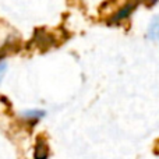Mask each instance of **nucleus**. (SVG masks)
I'll use <instances>...</instances> for the list:
<instances>
[{
    "label": "nucleus",
    "instance_id": "obj_5",
    "mask_svg": "<svg viewBox=\"0 0 159 159\" xmlns=\"http://www.w3.org/2000/svg\"><path fill=\"white\" fill-rule=\"evenodd\" d=\"M135 2H141V3H145L147 6H152L158 2V0H135Z\"/></svg>",
    "mask_w": 159,
    "mask_h": 159
},
{
    "label": "nucleus",
    "instance_id": "obj_1",
    "mask_svg": "<svg viewBox=\"0 0 159 159\" xmlns=\"http://www.w3.org/2000/svg\"><path fill=\"white\" fill-rule=\"evenodd\" d=\"M134 8H135V2H129L127 4H124L123 7H121L120 10H119L117 13L112 17L110 22H119V21H121V20L127 18V17L131 14V11L134 10Z\"/></svg>",
    "mask_w": 159,
    "mask_h": 159
},
{
    "label": "nucleus",
    "instance_id": "obj_6",
    "mask_svg": "<svg viewBox=\"0 0 159 159\" xmlns=\"http://www.w3.org/2000/svg\"><path fill=\"white\" fill-rule=\"evenodd\" d=\"M4 73H6V64L0 63V80H2V77L4 75Z\"/></svg>",
    "mask_w": 159,
    "mask_h": 159
},
{
    "label": "nucleus",
    "instance_id": "obj_2",
    "mask_svg": "<svg viewBox=\"0 0 159 159\" xmlns=\"http://www.w3.org/2000/svg\"><path fill=\"white\" fill-rule=\"evenodd\" d=\"M49 155V149L43 140H38L35 147V159H46Z\"/></svg>",
    "mask_w": 159,
    "mask_h": 159
},
{
    "label": "nucleus",
    "instance_id": "obj_4",
    "mask_svg": "<svg viewBox=\"0 0 159 159\" xmlns=\"http://www.w3.org/2000/svg\"><path fill=\"white\" fill-rule=\"evenodd\" d=\"M43 116V112H25V117L28 120H38Z\"/></svg>",
    "mask_w": 159,
    "mask_h": 159
},
{
    "label": "nucleus",
    "instance_id": "obj_3",
    "mask_svg": "<svg viewBox=\"0 0 159 159\" xmlns=\"http://www.w3.org/2000/svg\"><path fill=\"white\" fill-rule=\"evenodd\" d=\"M149 36L152 39L159 38V17L154 18V21L151 22V27H149Z\"/></svg>",
    "mask_w": 159,
    "mask_h": 159
}]
</instances>
